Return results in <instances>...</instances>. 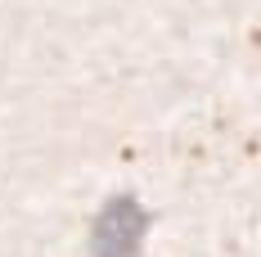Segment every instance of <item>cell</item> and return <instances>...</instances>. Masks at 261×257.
<instances>
[{
  "mask_svg": "<svg viewBox=\"0 0 261 257\" xmlns=\"http://www.w3.org/2000/svg\"><path fill=\"white\" fill-rule=\"evenodd\" d=\"M149 217L135 199H108L90 226V257H140Z\"/></svg>",
  "mask_w": 261,
  "mask_h": 257,
  "instance_id": "6da1fadb",
  "label": "cell"
}]
</instances>
